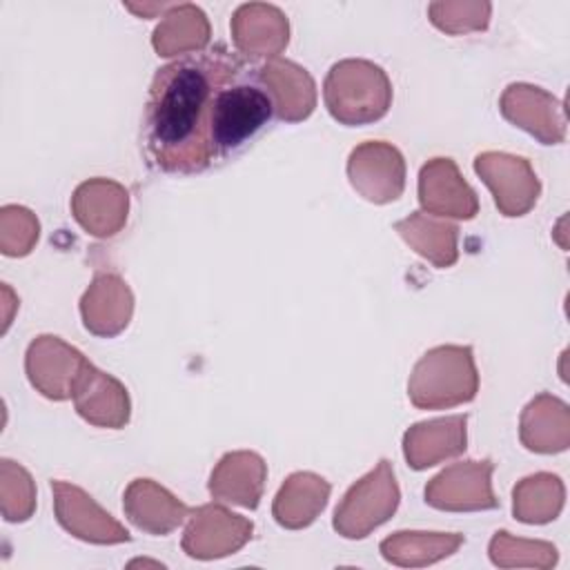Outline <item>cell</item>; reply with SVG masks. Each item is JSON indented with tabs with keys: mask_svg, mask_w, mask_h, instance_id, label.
<instances>
[{
	"mask_svg": "<svg viewBox=\"0 0 570 570\" xmlns=\"http://www.w3.org/2000/svg\"><path fill=\"white\" fill-rule=\"evenodd\" d=\"M258 76L274 100L278 120L301 122L312 116L316 107V85L305 67L278 56L258 65Z\"/></svg>",
	"mask_w": 570,
	"mask_h": 570,
	"instance_id": "d6986e66",
	"label": "cell"
},
{
	"mask_svg": "<svg viewBox=\"0 0 570 570\" xmlns=\"http://www.w3.org/2000/svg\"><path fill=\"white\" fill-rule=\"evenodd\" d=\"M490 561L499 568H519V566H530V568H541L548 570L557 563L559 554L557 548L548 541H530V539H517L505 530L494 532L490 539Z\"/></svg>",
	"mask_w": 570,
	"mask_h": 570,
	"instance_id": "83f0119b",
	"label": "cell"
},
{
	"mask_svg": "<svg viewBox=\"0 0 570 570\" xmlns=\"http://www.w3.org/2000/svg\"><path fill=\"white\" fill-rule=\"evenodd\" d=\"M323 100L336 122L345 127L370 125L390 111L392 82L385 69L372 60L345 58L330 67Z\"/></svg>",
	"mask_w": 570,
	"mask_h": 570,
	"instance_id": "3957f363",
	"label": "cell"
},
{
	"mask_svg": "<svg viewBox=\"0 0 570 570\" xmlns=\"http://www.w3.org/2000/svg\"><path fill=\"white\" fill-rule=\"evenodd\" d=\"M267 479V463L261 454L236 450L220 456L209 474V494L218 501L256 510Z\"/></svg>",
	"mask_w": 570,
	"mask_h": 570,
	"instance_id": "ac0fdd59",
	"label": "cell"
},
{
	"mask_svg": "<svg viewBox=\"0 0 570 570\" xmlns=\"http://www.w3.org/2000/svg\"><path fill=\"white\" fill-rule=\"evenodd\" d=\"M38 236V218L27 207L4 205L0 209V249L4 256H27Z\"/></svg>",
	"mask_w": 570,
	"mask_h": 570,
	"instance_id": "4dcf8cb0",
	"label": "cell"
},
{
	"mask_svg": "<svg viewBox=\"0 0 570 570\" xmlns=\"http://www.w3.org/2000/svg\"><path fill=\"white\" fill-rule=\"evenodd\" d=\"M129 212V191L109 178H89L80 183L71 196V214L76 223L96 238L116 236Z\"/></svg>",
	"mask_w": 570,
	"mask_h": 570,
	"instance_id": "9a60e30c",
	"label": "cell"
},
{
	"mask_svg": "<svg viewBox=\"0 0 570 570\" xmlns=\"http://www.w3.org/2000/svg\"><path fill=\"white\" fill-rule=\"evenodd\" d=\"M53 512L58 523L76 539L98 546L131 541V534L109 512H105L82 488L69 481H51Z\"/></svg>",
	"mask_w": 570,
	"mask_h": 570,
	"instance_id": "7c38bea8",
	"label": "cell"
},
{
	"mask_svg": "<svg viewBox=\"0 0 570 570\" xmlns=\"http://www.w3.org/2000/svg\"><path fill=\"white\" fill-rule=\"evenodd\" d=\"M399 501L401 490L394 468L387 459H381L374 470L361 476L343 494L334 510L332 525L345 539H365L396 512Z\"/></svg>",
	"mask_w": 570,
	"mask_h": 570,
	"instance_id": "5b68a950",
	"label": "cell"
},
{
	"mask_svg": "<svg viewBox=\"0 0 570 570\" xmlns=\"http://www.w3.org/2000/svg\"><path fill=\"white\" fill-rule=\"evenodd\" d=\"M419 203L425 214L470 220L479 214L476 191L452 158H432L419 171Z\"/></svg>",
	"mask_w": 570,
	"mask_h": 570,
	"instance_id": "4fadbf2b",
	"label": "cell"
},
{
	"mask_svg": "<svg viewBox=\"0 0 570 570\" xmlns=\"http://www.w3.org/2000/svg\"><path fill=\"white\" fill-rule=\"evenodd\" d=\"M468 414L441 416L414 423L403 434V454L412 470L432 468L465 452Z\"/></svg>",
	"mask_w": 570,
	"mask_h": 570,
	"instance_id": "e0dca14e",
	"label": "cell"
},
{
	"mask_svg": "<svg viewBox=\"0 0 570 570\" xmlns=\"http://www.w3.org/2000/svg\"><path fill=\"white\" fill-rule=\"evenodd\" d=\"M232 40L238 56L245 60H272L287 47L289 22L287 16L265 2L240 4L229 22Z\"/></svg>",
	"mask_w": 570,
	"mask_h": 570,
	"instance_id": "5bb4252c",
	"label": "cell"
},
{
	"mask_svg": "<svg viewBox=\"0 0 570 570\" xmlns=\"http://www.w3.org/2000/svg\"><path fill=\"white\" fill-rule=\"evenodd\" d=\"M2 517L11 523L27 521L36 510V485L31 474L11 459L0 461Z\"/></svg>",
	"mask_w": 570,
	"mask_h": 570,
	"instance_id": "f1b7e54d",
	"label": "cell"
},
{
	"mask_svg": "<svg viewBox=\"0 0 570 570\" xmlns=\"http://www.w3.org/2000/svg\"><path fill=\"white\" fill-rule=\"evenodd\" d=\"M245 67L243 56L214 45L156 69L140 129L142 151L154 169L191 176L218 165L212 145L216 100Z\"/></svg>",
	"mask_w": 570,
	"mask_h": 570,
	"instance_id": "6da1fadb",
	"label": "cell"
},
{
	"mask_svg": "<svg viewBox=\"0 0 570 570\" xmlns=\"http://www.w3.org/2000/svg\"><path fill=\"white\" fill-rule=\"evenodd\" d=\"M399 236L434 267H450L459 258V227L439 220L425 212H412L407 218L396 220Z\"/></svg>",
	"mask_w": 570,
	"mask_h": 570,
	"instance_id": "d4e9b609",
	"label": "cell"
},
{
	"mask_svg": "<svg viewBox=\"0 0 570 570\" xmlns=\"http://www.w3.org/2000/svg\"><path fill=\"white\" fill-rule=\"evenodd\" d=\"M89 361L82 352L65 343L60 336H36L24 356V372L29 383L51 401L73 399V392L89 370Z\"/></svg>",
	"mask_w": 570,
	"mask_h": 570,
	"instance_id": "8992f818",
	"label": "cell"
},
{
	"mask_svg": "<svg viewBox=\"0 0 570 570\" xmlns=\"http://www.w3.org/2000/svg\"><path fill=\"white\" fill-rule=\"evenodd\" d=\"M479 392V372L470 345H439L412 367L407 396L419 410H445L470 403Z\"/></svg>",
	"mask_w": 570,
	"mask_h": 570,
	"instance_id": "277c9868",
	"label": "cell"
},
{
	"mask_svg": "<svg viewBox=\"0 0 570 570\" xmlns=\"http://www.w3.org/2000/svg\"><path fill=\"white\" fill-rule=\"evenodd\" d=\"M490 2H432L428 7L430 22L445 33L481 31L490 22Z\"/></svg>",
	"mask_w": 570,
	"mask_h": 570,
	"instance_id": "f546056e",
	"label": "cell"
},
{
	"mask_svg": "<svg viewBox=\"0 0 570 570\" xmlns=\"http://www.w3.org/2000/svg\"><path fill=\"white\" fill-rule=\"evenodd\" d=\"M474 171L492 191L497 209L508 218L525 216L539 200L541 183L523 156L483 151L474 158Z\"/></svg>",
	"mask_w": 570,
	"mask_h": 570,
	"instance_id": "52a82bcc",
	"label": "cell"
},
{
	"mask_svg": "<svg viewBox=\"0 0 570 570\" xmlns=\"http://www.w3.org/2000/svg\"><path fill=\"white\" fill-rule=\"evenodd\" d=\"M274 116V100L258 76V67L249 62L218 94L212 129L216 163H223L240 151L269 125Z\"/></svg>",
	"mask_w": 570,
	"mask_h": 570,
	"instance_id": "7a4b0ae2",
	"label": "cell"
},
{
	"mask_svg": "<svg viewBox=\"0 0 570 570\" xmlns=\"http://www.w3.org/2000/svg\"><path fill=\"white\" fill-rule=\"evenodd\" d=\"M519 439L530 452L557 454L570 445V410L566 401L541 392L521 412Z\"/></svg>",
	"mask_w": 570,
	"mask_h": 570,
	"instance_id": "7402d4cb",
	"label": "cell"
},
{
	"mask_svg": "<svg viewBox=\"0 0 570 570\" xmlns=\"http://www.w3.org/2000/svg\"><path fill=\"white\" fill-rule=\"evenodd\" d=\"M494 463L461 461L441 470L425 485V503L445 512H476L499 508V499L492 490Z\"/></svg>",
	"mask_w": 570,
	"mask_h": 570,
	"instance_id": "ba28073f",
	"label": "cell"
},
{
	"mask_svg": "<svg viewBox=\"0 0 570 570\" xmlns=\"http://www.w3.org/2000/svg\"><path fill=\"white\" fill-rule=\"evenodd\" d=\"M465 541L459 532H419L401 530L381 541V554L385 561L403 568H421L436 563L461 548Z\"/></svg>",
	"mask_w": 570,
	"mask_h": 570,
	"instance_id": "484cf974",
	"label": "cell"
},
{
	"mask_svg": "<svg viewBox=\"0 0 570 570\" xmlns=\"http://www.w3.org/2000/svg\"><path fill=\"white\" fill-rule=\"evenodd\" d=\"M347 178L354 191L374 203L396 200L405 189L403 154L385 140H365L350 151Z\"/></svg>",
	"mask_w": 570,
	"mask_h": 570,
	"instance_id": "9c48e42d",
	"label": "cell"
},
{
	"mask_svg": "<svg viewBox=\"0 0 570 570\" xmlns=\"http://www.w3.org/2000/svg\"><path fill=\"white\" fill-rule=\"evenodd\" d=\"M209 36L212 29L205 11L191 2H180L169 4V9L163 13L158 27L154 29L151 45L163 58H180L207 49Z\"/></svg>",
	"mask_w": 570,
	"mask_h": 570,
	"instance_id": "cb8c5ba5",
	"label": "cell"
},
{
	"mask_svg": "<svg viewBox=\"0 0 570 570\" xmlns=\"http://www.w3.org/2000/svg\"><path fill=\"white\" fill-rule=\"evenodd\" d=\"M332 485L314 472H294L274 497L272 514L281 528L301 530L316 521L327 505Z\"/></svg>",
	"mask_w": 570,
	"mask_h": 570,
	"instance_id": "603a6c76",
	"label": "cell"
},
{
	"mask_svg": "<svg viewBox=\"0 0 570 570\" xmlns=\"http://www.w3.org/2000/svg\"><path fill=\"white\" fill-rule=\"evenodd\" d=\"M122 510L138 530L156 537L174 532L191 512L167 488L151 479H134L127 485L122 494Z\"/></svg>",
	"mask_w": 570,
	"mask_h": 570,
	"instance_id": "ffe728a7",
	"label": "cell"
},
{
	"mask_svg": "<svg viewBox=\"0 0 570 570\" xmlns=\"http://www.w3.org/2000/svg\"><path fill=\"white\" fill-rule=\"evenodd\" d=\"M499 111L508 122L528 131L541 145H559L566 140L563 102L537 85H508L499 98Z\"/></svg>",
	"mask_w": 570,
	"mask_h": 570,
	"instance_id": "8fae6325",
	"label": "cell"
},
{
	"mask_svg": "<svg viewBox=\"0 0 570 570\" xmlns=\"http://www.w3.org/2000/svg\"><path fill=\"white\" fill-rule=\"evenodd\" d=\"M129 11H134V13H138V16H142V18H147V16H151L154 11H167L169 9V4H165V2H160V4H142V7H138V4H125Z\"/></svg>",
	"mask_w": 570,
	"mask_h": 570,
	"instance_id": "1f68e13d",
	"label": "cell"
},
{
	"mask_svg": "<svg viewBox=\"0 0 570 570\" xmlns=\"http://www.w3.org/2000/svg\"><path fill=\"white\" fill-rule=\"evenodd\" d=\"M73 405L76 412L96 428L120 430L129 423L131 416L127 387L111 374L98 370L94 363L73 392Z\"/></svg>",
	"mask_w": 570,
	"mask_h": 570,
	"instance_id": "44dd1931",
	"label": "cell"
},
{
	"mask_svg": "<svg viewBox=\"0 0 570 570\" xmlns=\"http://www.w3.org/2000/svg\"><path fill=\"white\" fill-rule=\"evenodd\" d=\"M566 501L563 481L550 472L521 479L512 490V514L521 523H550L559 517Z\"/></svg>",
	"mask_w": 570,
	"mask_h": 570,
	"instance_id": "4316f807",
	"label": "cell"
},
{
	"mask_svg": "<svg viewBox=\"0 0 570 570\" xmlns=\"http://www.w3.org/2000/svg\"><path fill=\"white\" fill-rule=\"evenodd\" d=\"M252 532L249 519L229 512L225 505L207 503L189 512L180 546L191 559L209 561L238 552L252 539Z\"/></svg>",
	"mask_w": 570,
	"mask_h": 570,
	"instance_id": "30bf717a",
	"label": "cell"
},
{
	"mask_svg": "<svg viewBox=\"0 0 570 570\" xmlns=\"http://www.w3.org/2000/svg\"><path fill=\"white\" fill-rule=\"evenodd\" d=\"M134 314V294L114 272H98L80 298L82 325L102 338L120 334Z\"/></svg>",
	"mask_w": 570,
	"mask_h": 570,
	"instance_id": "2e32d148",
	"label": "cell"
}]
</instances>
